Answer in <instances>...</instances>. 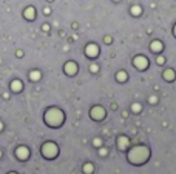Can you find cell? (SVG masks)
<instances>
[{"label": "cell", "instance_id": "6da1fadb", "mask_svg": "<svg viewBox=\"0 0 176 174\" xmlns=\"http://www.w3.org/2000/svg\"><path fill=\"white\" fill-rule=\"evenodd\" d=\"M161 50V43H151V51H159Z\"/></svg>", "mask_w": 176, "mask_h": 174}, {"label": "cell", "instance_id": "7a4b0ae2", "mask_svg": "<svg viewBox=\"0 0 176 174\" xmlns=\"http://www.w3.org/2000/svg\"><path fill=\"white\" fill-rule=\"evenodd\" d=\"M32 13H34V9H32V8H28V9H26V15H28V17H34V14H32Z\"/></svg>", "mask_w": 176, "mask_h": 174}, {"label": "cell", "instance_id": "3957f363", "mask_svg": "<svg viewBox=\"0 0 176 174\" xmlns=\"http://www.w3.org/2000/svg\"><path fill=\"white\" fill-rule=\"evenodd\" d=\"M172 74H173L172 71H168V73L165 71V74H164V77H165V79H167V77H170V79H172V77H173V75H172Z\"/></svg>", "mask_w": 176, "mask_h": 174}, {"label": "cell", "instance_id": "277c9868", "mask_svg": "<svg viewBox=\"0 0 176 174\" xmlns=\"http://www.w3.org/2000/svg\"><path fill=\"white\" fill-rule=\"evenodd\" d=\"M20 82H14V89H20Z\"/></svg>", "mask_w": 176, "mask_h": 174}]
</instances>
